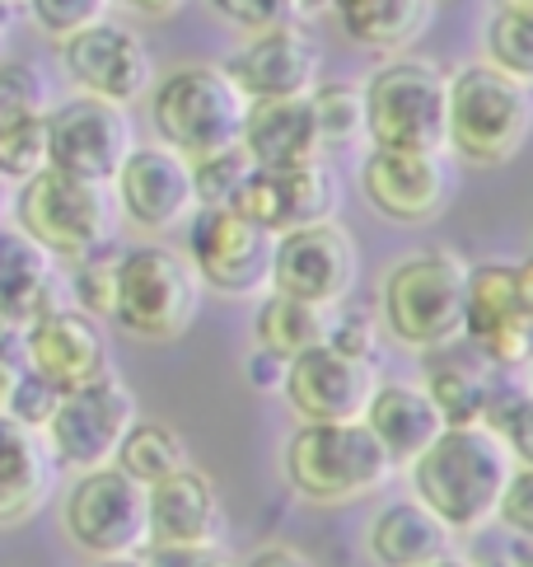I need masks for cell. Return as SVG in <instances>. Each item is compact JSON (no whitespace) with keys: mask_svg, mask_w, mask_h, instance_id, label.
I'll return each mask as SVG.
<instances>
[{"mask_svg":"<svg viewBox=\"0 0 533 567\" xmlns=\"http://www.w3.org/2000/svg\"><path fill=\"white\" fill-rule=\"evenodd\" d=\"M108 188L117 216L146 235H169L197 212L192 165L178 151L159 146V141H136Z\"/></svg>","mask_w":533,"mask_h":567,"instance_id":"2e32d148","label":"cell"},{"mask_svg":"<svg viewBox=\"0 0 533 567\" xmlns=\"http://www.w3.org/2000/svg\"><path fill=\"white\" fill-rule=\"evenodd\" d=\"M323 342H327V348H337L342 357H356V361H370V367H375V352H379V315L333 306V310H327V338Z\"/></svg>","mask_w":533,"mask_h":567,"instance_id":"60d3db41","label":"cell"},{"mask_svg":"<svg viewBox=\"0 0 533 567\" xmlns=\"http://www.w3.org/2000/svg\"><path fill=\"white\" fill-rule=\"evenodd\" d=\"M136 422V394L117 380V371L98 375L80 390L56 394V409L43 422V441L56 460V470L85 474L98 464H113L117 441Z\"/></svg>","mask_w":533,"mask_h":567,"instance_id":"7c38bea8","label":"cell"},{"mask_svg":"<svg viewBox=\"0 0 533 567\" xmlns=\"http://www.w3.org/2000/svg\"><path fill=\"white\" fill-rule=\"evenodd\" d=\"M487 66L533 90V6L529 0H497L482 29Z\"/></svg>","mask_w":533,"mask_h":567,"instance_id":"1f68e13d","label":"cell"},{"mask_svg":"<svg viewBox=\"0 0 533 567\" xmlns=\"http://www.w3.org/2000/svg\"><path fill=\"white\" fill-rule=\"evenodd\" d=\"M211 10H216L230 29H239L243 38L272 33V29L300 24V19H304L295 0H211Z\"/></svg>","mask_w":533,"mask_h":567,"instance_id":"ab89813d","label":"cell"},{"mask_svg":"<svg viewBox=\"0 0 533 567\" xmlns=\"http://www.w3.org/2000/svg\"><path fill=\"white\" fill-rule=\"evenodd\" d=\"M192 165V197L197 207H230V202L239 197L243 178H249V155H243L239 146L230 151H216V155H201V159H188Z\"/></svg>","mask_w":533,"mask_h":567,"instance_id":"74e56055","label":"cell"},{"mask_svg":"<svg viewBox=\"0 0 533 567\" xmlns=\"http://www.w3.org/2000/svg\"><path fill=\"white\" fill-rule=\"evenodd\" d=\"M360 249L337 220L285 230L272 245V287L281 296L310 300V306H342L356 287Z\"/></svg>","mask_w":533,"mask_h":567,"instance_id":"9a60e30c","label":"cell"},{"mask_svg":"<svg viewBox=\"0 0 533 567\" xmlns=\"http://www.w3.org/2000/svg\"><path fill=\"white\" fill-rule=\"evenodd\" d=\"M463 342L497 371H529L533 361V258L478 262L463 287Z\"/></svg>","mask_w":533,"mask_h":567,"instance_id":"9c48e42d","label":"cell"},{"mask_svg":"<svg viewBox=\"0 0 533 567\" xmlns=\"http://www.w3.org/2000/svg\"><path fill=\"white\" fill-rule=\"evenodd\" d=\"M188 258L197 281L216 296H262L272 287V245L276 235L253 226L234 207H197L188 220Z\"/></svg>","mask_w":533,"mask_h":567,"instance_id":"8fae6325","label":"cell"},{"mask_svg":"<svg viewBox=\"0 0 533 567\" xmlns=\"http://www.w3.org/2000/svg\"><path fill=\"white\" fill-rule=\"evenodd\" d=\"M239 151L249 155L253 169H300L318 165L323 141L314 127L310 94L304 99H258L243 109V132Z\"/></svg>","mask_w":533,"mask_h":567,"instance_id":"603a6c76","label":"cell"},{"mask_svg":"<svg viewBox=\"0 0 533 567\" xmlns=\"http://www.w3.org/2000/svg\"><path fill=\"white\" fill-rule=\"evenodd\" d=\"M337 202H342L337 174L318 159V165H300V169H249L230 207L249 216L253 226H262L266 235H285L314 226V220H333Z\"/></svg>","mask_w":533,"mask_h":567,"instance_id":"ffe728a7","label":"cell"},{"mask_svg":"<svg viewBox=\"0 0 533 567\" xmlns=\"http://www.w3.org/2000/svg\"><path fill=\"white\" fill-rule=\"evenodd\" d=\"M482 427H491L520 470H533V384H501L487 399Z\"/></svg>","mask_w":533,"mask_h":567,"instance_id":"d6a6232c","label":"cell"},{"mask_svg":"<svg viewBox=\"0 0 533 567\" xmlns=\"http://www.w3.org/2000/svg\"><path fill=\"white\" fill-rule=\"evenodd\" d=\"M71 296V306L90 319H108L113 315V287H117V245H104L85 258L71 262V277L61 281Z\"/></svg>","mask_w":533,"mask_h":567,"instance_id":"d590c367","label":"cell"},{"mask_svg":"<svg viewBox=\"0 0 533 567\" xmlns=\"http://www.w3.org/2000/svg\"><path fill=\"white\" fill-rule=\"evenodd\" d=\"M56 460L43 432L0 413V530L33 520L56 488Z\"/></svg>","mask_w":533,"mask_h":567,"instance_id":"cb8c5ba5","label":"cell"},{"mask_svg":"<svg viewBox=\"0 0 533 567\" xmlns=\"http://www.w3.org/2000/svg\"><path fill=\"white\" fill-rule=\"evenodd\" d=\"M421 390L436 403V413L445 417V427H463V422H482L487 399L497 390V367L487 357H478L463 338L440 342V348L421 352Z\"/></svg>","mask_w":533,"mask_h":567,"instance_id":"d4e9b609","label":"cell"},{"mask_svg":"<svg viewBox=\"0 0 533 567\" xmlns=\"http://www.w3.org/2000/svg\"><path fill=\"white\" fill-rule=\"evenodd\" d=\"M201 310V281L192 262L169 245L117 249L113 323L136 342H174L192 329Z\"/></svg>","mask_w":533,"mask_h":567,"instance_id":"8992f818","label":"cell"},{"mask_svg":"<svg viewBox=\"0 0 533 567\" xmlns=\"http://www.w3.org/2000/svg\"><path fill=\"white\" fill-rule=\"evenodd\" d=\"M360 123L379 151H445V71L421 56H388L360 85Z\"/></svg>","mask_w":533,"mask_h":567,"instance_id":"ba28073f","label":"cell"},{"mask_svg":"<svg viewBox=\"0 0 533 567\" xmlns=\"http://www.w3.org/2000/svg\"><path fill=\"white\" fill-rule=\"evenodd\" d=\"M375 384H379V375L370 361L342 357L337 348L318 342V348L285 361L281 394L300 422H360Z\"/></svg>","mask_w":533,"mask_h":567,"instance_id":"d6986e66","label":"cell"},{"mask_svg":"<svg viewBox=\"0 0 533 567\" xmlns=\"http://www.w3.org/2000/svg\"><path fill=\"white\" fill-rule=\"evenodd\" d=\"M146 567H230L220 549H174V544H146Z\"/></svg>","mask_w":533,"mask_h":567,"instance_id":"ee69618b","label":"cell"},{"mask_svg":"<svg viewBox=\"0 0 533 567\" xmlns=\"http://www.w3.org/2000/svg\"><path fill=\"white\" fill-rule=\"evenodd\" d=\"M52 409H56V390H52L48 380H38V375L24 367L0 413H10L14 422H24V427H33V432H43V422L52 417Z\"/></svg>","mask_w":533,"mask_h":567,"instance_id":"7bdbcfd3","label":"cell"},{"mask_svg":"<svg viewBox=\"0 0 533 567\" xmlns=\"http://www.w3.org/2000/svg\"><path fill=\"white\" fill-rule=\"evenodd\" d=\"M468 262L454 249H421L398 258L379 281V329L412 352L463 338Z\"/></svg>","mask_w":533,"mask_h":567,"instance_id":"5b68a950","label":"cell"},{"mask_svg":"<svg viewBox=\"0 0 533 567\" xmlns=\"http://www.w3.org/2000/svg\"><path fill=\"white\" fill-rule=\"evenodd\" d=\"M6 216L19 235H29L56 262H75L113 245V230H117L113 188L61 174V169H38L24 184H14Z\"/></svg>","mask_w":533,"mask_h":567,"instance_id":"277c9868","label":"cell"},{"mask_svg":"<svg viewBox=\"0 0 533 567\" xmlns=\"http://www.w3.org/2000/svg\"><path fill=\"white\" fill-rule=\"evenodd\" d=\"M56 62H61V75L75 85V94L108 99V104H122V109L146 99L155 85V56L146 48V38L113 14L61 38Z\"/></svg>","mask_w":533,"mask_h":567,"instance_id":"4fadbf2b","label":"cell"},{"mask_svg":"<svg viewBox=\"0 0 533 567\" xmlns=\"http://www.w3.org/2000/svg\"><path fill=\"white\" fill-rule=\"evenodd\" d=\"M108 6L132 10L140 19H169V14H178L182 6H188V0H108Z\"/></svg>","mask_w":533,"mask_h":567,"instance_id":"7dc6e473","label":"cell"},{"mask_svg":"<svg viewBox=\"0 0 533 567\" xmlns=\"http://www.w3.org/2000/svg\"><path fill=\"white\" fill-rule=\"evenodd\" d=\"M327 310L333 306H310V300H295L281 291H262L253 310V342L272 357L291 361L327 338Z\"/></svg>","mask_w":533,"mask_h":567,"instance_id":"f546056e","label":"cell"},{"mask_svg":"<svg viewBox=\"0 0 533 567\" xmlns=\"http://www.w3.org/2000/svg\"><path fill=\"white\" fill-rule=\"evenodd\" d=\"M234 567H314V558L304 549H295V544H262V549H253Z\"/></svg>","mask_w":533,"mask_h":567,"instance_id":"bcb514c9","label":"cell"},{"mask_svg":"<svg viewBox=\"0 0 533 567\" xmlns=\"http://www.w3.org/2000/svg\"><path fill=\"white\" fill-rule=\"evenodd\" d=\"M94 567H146L140 554H117V558H94Z\"/></svg>","mask_w":533,"mask_h":567,"instance_id":"c3c4849f","label":"cell"},{"mask_svg":"<svg viewBox=\"0 0 533 567\" xmlns=\"http://www.w3.org/2000/svg\"><path fill=\"white\" fill-rule=\"evenodd\" d=\"M48 123V169L90 178V184H113L117 165L136 146L132 109L108 104L94 94H71L43 113Z\"/></svg>","mask_w":533,"mask_h":567,"instance_id":"5bb4252c","label":"cell"},{"mask_svg":"<svg viewBox=\"0 0 533 567\" xmlns=\"http://www.w3.org/2000/svg\"><path fill=\"white\" fill-rule=\"evenodd\" d=\"M333 14L356 48L379 56H403L430 29L436 0H337Z\"/></svg>","mask_w":533,"mask_h":567,"instance_id":"f1b7e54d","label":"cell"},{"mask_svg":"<svg viewBox=\"0 0 533 567\" xmlns=\"http://www.w3.org/2000/svg\"><path fill=\"white\" fill-rule=\"evenodd\" d=\"M10 212V184H0V216Z\"/></svg>","mask_w":533,"mask_h":567,"instance_id":"f5cc1de1","label":"cell"},{"mask_svg":"<svg viewBox=\"0 0 533 567\" xmlns=\"http://www.w3.org/2000/svg\"><path fill=\"white\" fill-rule=\"evenodd\" d=\"M113 464L127 478H136L140 488H150V483L169 478L178 470H188V441H182L169 422H150V417H136L127 436L117 441L113 451Z\"/></svg>","mask_w":533,"mask_h":567,"instance_id":"4dcf8cb0","label":"cell"},{"mask_svg":"<svg viewBox=\"0 0 533 567\" xmlns=\"http://www.w3.org/2000/svg\"><path fill=\"white\" fill-rule=\"evenodd\" d=\"M281 474L300 502L346 506L384 493L394 464L365 422H300L281 451Z\"/></svg>","mask_w":533,"mask_h":567,"instance_id":"3957f363","label":"cell"},{"mask_svg":"<svg viewBox=\"0 0 533 567\" xmlns=\"http://www.w3.org/2000/svg\"><path fill=\"white\" fill-rule=\"evenodd\" d=\"M365 202L398 226H426L449 207L454 193V169L445 151H379L370 146L360 165Z\"/></svg>","mask_w":533,"mask_h":567,"instance_id":"e0dca14e","label":"cell"},{"mask_svg":"<svg viewBox=\"0 0 533 567\" xmlns=\"http://www.w3.org/2000/svg\"><path fill=\"white\" fill-rule=\"evenodd\" d=\"M38 169H48V123L43 113L6 117L0 123V184H24Z\"/></svg>","mask_w":533,"mask_h":567,"instance_id":"836d02e7","label":"cell"},{"mask_svg":"<svg viewBox=\"0 0 533 567\" xmlns=\"http://www.w3.org/2000/svg\"><path fill=\"white\" fill-rule=\"evenodd\" d=\"M243 380H249L258 394H276L281 380H285V361L272 357L266 348H253L249 357H243Z\"/></svg>","mask_w":533,"mask_h":567,"instance_id":"f6af8a7d","label":"cell"},{"mask_svg":"<svg viewBox=\"0 0 533 567\" xmlns=\"http://www.w3.org/2000/svg\"><path fill=\"white\" fill-rule=\"evenodd\" d=\"M310 109H314V127L323 151L327 146H352L356 136H365L360 123V85H346V80H318L310 90Z\"/></svg>","mask_w":533,"mask_h":567,"instance_id":"e575fe53","label":"cell"},{"mask_svg":"<svg viewBox=\"0 0 533 567\" xmlns=\"http://www.w3.org/2000/svg\"><path fill=\"white\" fill-rule=\"evenodd\" d=\"M295 6H300V14H323V10H333L337 0H295Z\"/></svg>","mask_w":533,"mask_h":567,"instance_id":"f907efd6","label":"cell"},{"mask_svg":"<svg viewBox=\"0 0 533 567\" xmlns=\"http://www.w3.org/2000/svg\"><path fill=\"white\" fill-rule=\"evenodd\" d=\"M482 567H515V563H510V558L501 554V558H491V563H482Z\"/></svg>","mask_w":533,"mask_h":567,"instance_id":"db71d44e","label":"cell"},{"mask_svg":"<svg viewBox=\"0 0 533 567\" xmlns=\"http://www.w3.org/2000/svg\"><path fill=\"white\" fill-rule=\"evenodd\" d=\"M24 10L33 19V29H43L52 43L61 38H71L80 29L98 24V19H108V0H24Z\"/></svg>","mask_w":533,"mask_h":567,"instance_id":"f35d334b","label":"cell"},{"mask_svg":"<svg viewBox=\"0 0 533 567\" xmlns=\"http://www.w3.org/2000/svg\"><path fill=\"white\" fill-rule=\"evenodd\" d=\"M19 357H24V367L38 380H48L56 394L80 390V384L113 371L108 338L98 329V319L80 315L75 306H56L48 315H38L33 323H24V329H19Z\"/></svg>","mask_w":533,"mask_h":567,"instance_id":"ac0fdd59","label":"cell"},{"mask_svg":"<svg viewBox=\"0 0 533 567\" xmlns=\"http://www.w3.org/2000/svg\"><path fill=\"white\" fill-rule=\"evenodd\" d=\"M61 291L66 287L56 277V258L14 226H0V319L24 329L38 315L61 306Z\"/></svg>","mask_w":533,"mask_h":567,"instance_id":"4316f807","label":"cell"},{"mask_svg":"<svg viewBox=\"0 0 533 567\" xmlns=\"http://www.w3.org/2000/svg\"><path fill=\"white\" fill-rule=\"evenodd\" d=\"M510 470L515 460L505 441L482 422H463V427H440L436 441L407 464V478H412V497L445 520L449 535H478L497 520Z\"/></svg>","mask_w":533,"mask_h":567,"instance_id":"6da1fadb","label":"cell"},{"mask_svg":"<svg viewBox=\"0 0 533 567\" xmlns=\"http://www.w3.org/2000/svg\"><path fill=\"white\" fill-rule=\"evenodd\" d=\"M150 127L159 146L182 159H201L239 146L249 99L234 90L224 66H178L150 85Z\"/></svg>","mask_w":533,"mask_h":567,"instance_id":"52a82bcc","label":"cell"},{"mask_svg":"<svg viewBox=\"0 0 533 567\" xmlns=\"http://www.w3.org/2000/svg\"><path fill=\"white\" fill-rule=\"evenodd\" d=\"M146 535L174 549H220L224 506L216 483L201 470H178L146 488Z\"/></svg>","mask_w":533,"mask_h":567,"instance_id":"7402d4cb","label":"cell"},{"mask_svg":"<svg viewBox=\"0 0 533 567\" xmlns=\"http://www.w3.org/2000/svg\"><path fill=\"white\" fill-rule=\"evenodd\" d=\"M61 530L85 558H117L140 554L150 544L146 535V488L127 478L117 464L71 474L61 493Z\"/></svg>","mask_w":533,"mask_h":567,"instance_id":"30bf717a","label":"cell"},{"mask_svg":"<svg viewBox=\"0 0 533 567\" xmlns=\"http://www.w3.org/2000/svg\"><path fill=\"white\" fill-rule=\"evenodd\" d=\"M370 558L379 567H426L430 558L449 554L454 535L445 530L440 516H430L417 497L384 502L370 520Z\"/></svg>","mask_w":533,"mask_h":567,"instance_id":"83f0119b","label":"cell"},{"mask_svg":"<svg viewBox=\"0 0 533 567\" xmlns=\"http://www.w3.org/2000/svg\"><path fill=\"white\" fill-rule=\"evenodd\" d=\"M360 422L384 445V455H388L394 470H407V464H412L426 445L436 441V432L445 427V417L436 413L430 394L412 380H379L370 403H365Z\"/></svg>","mask_w":533,"mask_h":567,"instance_id":"484cf974","label":"cell"},{"mask_svg":"<svg viewBox=\"0 0 533 567\" xmlns=\"http://www.w3.org/2000/svg\"><path fill=\"white\" fill-rule=\"evenodd\" d=\"M6 38H10V10L0 6V52H6Z\"/></svg>","mask_w":533,"mask_h":567,"instance_id":"816d5d0a","label":"cell"},{"mask_svg":"<svg viewBox=\"0 0 533 567\" xmlns=\"http://www.w3.org/2000/svg\"><path fill=\"white\" fill-rule=\"evenodd\" d=\"M497 520L510 530V539H524L533 544V470H510L501 502H497Z\"/></svg>","mask_w":533,"mask_h":567,"instance_id":"b9f144b4","label":"cell"},{"mask_svg":"<svg viewBox=\"0 0 533 567\" xmlns=\"http://www.w3.org/2000/svg\"><path fill=\"white\" fill-rule=\"evenodd\" d=\"M529 375H533V361H529Z\"/></svg>","mask_w":533,"mask_h":567,"instance_id":"9f6ffc18","label":"cell"},{"mask_svg":"<svg viewBox=\"0 0 533 567\" xmlns=\"http://www.w3.org/2000/svg\"><path fill=\"white\" fill-rule=\"evenodd\" d=\"M533 132V90L487 62L445 75V155L478 169L510 165Z\"/></svg>","mask_w":533,"mask_h":567,"instance_id":"7a4b0ae2","label":"cell"},{"mask_svg":"<svg viewBox=\"0 0 533 567\" xmlns=\"http://www.w3.org/2000/svg\"><path fill=\"white\" fill-rule=\"evenodd\" d=\"M224 75L234 80V90L249 104H258V99H304L318 85V48L300 24L253 33L224 62Z\"/></svg>","mask_w":533,"mask_h":567,"instance_id":"44dd1931","label":"cell"},{"mask_svg":"<svg viewBox=\"0 0 533 567\" xmlns=\"http://www.w3.org/2000/svg\"><path fill=\"white\" fill-rule=\"evenodd\" d=\"M52 109V80L48 71L29 62V56H6L0 52V123L6 117H29Z\"/></svg>","mask_w":533,"mask_h":567,"instance_id":"8d00e7d4","label":"cell"},{"mask_svg":"<svg viewBox=\"0 0 533 567\" xmlns=\"http://www.w3.org/2000/svg\"><path fill=\"white\" fill-rule=\"evenodd\" d=\"M529 6H533V0H529Z\"/></svg>","mask_w":533,"mask_h":567,"instance_id":"6f0895ef","label":"cell"},{"mask_svg":"<svg viewBox=\"0 0 533 567\" xmlns=\"http://www.w3.org/2000/svg\"><path fill=\"white\" fill-rule=\"evenodd\" d=\"M426 567H478V563H468V558H459L454 549H449V554H440V558H430Z\"/></svg>","mask_w":533,"mask_h":567,"instance_id":"681fc988","label":"cell"},{"mask_svg":"<svg viewBox=\"0 0 533 567\" xmlns=\"http://www.w3.org/2000/svg\"><path fill=\"white\" fill-rule=\"evenodd\" d=\"M0 6H6V10H14V6H24V0H0Z\"/></svg>","mask_w":533,"mask_h":567,"instance_id":"11a10c76","label":"cell"}]
</instances>
